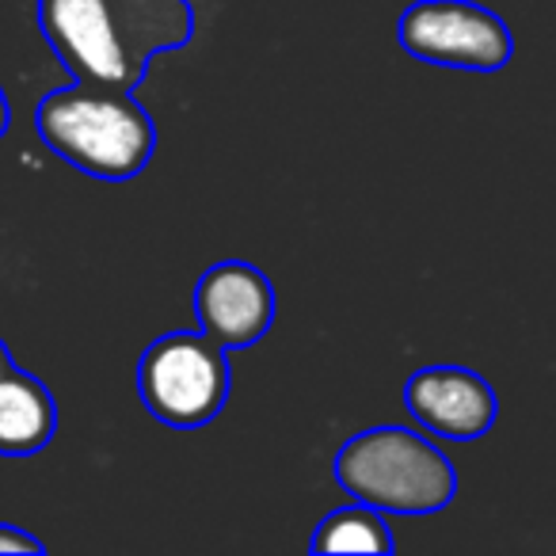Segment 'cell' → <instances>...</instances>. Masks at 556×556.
Wrapping results in <instances>:
<instances>
[{"label":"cell","instance_id":"obj_1","mask_svg":"<svg viewBox=\"0 0 556 556\" xmlns=\"http://www.w3.org/2000/svg\"><path fill=\"white\" fill-rule=\"evenodd\" d=\"M35 16L73 80L118 92H134L156 54L194 39L191 0H39Z\"/></svg>","mask_w":556,"mask_h":556},{"label":"cell","instance_id":"obj_2","mask_svg":"<svg viewBox=\"0 0 556 556\" xmlns=\"http://www.w3.org/2000/svg\"><path fill=\"white\" fill-rule=\"evenodd\" d=\"M35 126L65 164L111 184L141 176L156 149L153 115L134 100V92L85 80L42 96Z\"/></svg>","mask_w":556,"mask_h":556},{"label":"cell","instance_id":"obj_3","mask_svg":"<svg viewBox=\"0 0 556 556\" xmlns=\"http://www.w3.org/2000/svg\"><path fill=\"white\" fill-rule=\"evenodd\" d=\"M332 477L381 515H434L457 495L450 457L408 427H370L340 446Z\"/></svg>","mask_w":556,"mask_h":556},{"label":"cell","instance_id":"obj_4","mask_svg":"<svg viewBox=\"0 0 556 556\" xmlns=\"http://www.w3.org/2000/svg\"><path fill=\"white\" fill-rule=\"evenodd\" d=\"M138 393L149 416L172 431H194L229 401V351L202 332H168L138 363Z\"/></svg>","mask_w":556,"mask_h":556},{"label":"cell","instance_id":"obj_5","mask_svg":"<svg viewBox=\"0 0 556 556\" xmlns=\"http://www.w3.org/2000/svg\"><path fill=\"white\" fill-rule=\"evenodd\" d=\"M396 42L416 62L457 73H500L515 54L507 24L477 0H416L396 20Z\"/></svg>","mask_w":556,"mask_h":556},{"label":"cell","instance_id":"obj_6","mask_svg":"<svg viewBox=\"0 0 556 556\" xmlns=\"http://www.w3.org/2000/svg\"><path fill=\"white\" fill-rule=\"evenodd\" d=\"M275 287L260 267L244 260H222L202 270L194 287L199 332L222 351H244L275 325Z\"/></svg>","mask_w":556,"mask_h":556},{"label":"cell","instance_id":"obj_7","mask_svg":"<svg viewBox=\"0 0 556 556\" xmlns=\"http://www.w3.org/2000/svg\"><path fill=\"white\" fill-rule=\"evenodd\" d=\"M404 404L419 427L450 442H477L500 416L495 389L465 366H424L404 386Z\"/></svg>","mask_w":556,"mask_h":556},{"label":"cell","instance_id":"obj_8","mask_svg":"<svg viewBox=\"0 0 556 556\" xmlns=\"http://www.w3.org/2000/svg\"><path fill=\"white\" fill-rule=\"evenodd\" d=\"M58 404L35 374L12 366L0 378V454L31 457L54 442Z\"/></svg>","mask_w":556,"mask_h":556},{"label":"cell","instance_id":"obj_9","mask_svg":"<svg viewBox=\"0 0 556 556\" xmlns=\"http://www.w3.org/2000/svg\"><path fill=\"white\" fill-rule=\"evenodd\" d=\"M313 553H374L389 556L393 553V533L381 510L366 507V503H351L332 515L320 518L317 533L309 538Z\"/></svg>","mask_w":556,"mask_h":556},{"label":"cell","instance_id":"obj_10","mask_svg":"<svg viewBox=\"0 0 556 556\" xmlns=\"http://www.w3.org/2000/svg\"><path fill=\"white\" fill-rule=\"evenodd\" d=\"M0 553H35V556H42V553H47V545H42L35 533L20 530V526L0 522Z\"/></svg>","mask_w":556,"mask_h":556},{"label":"cell","instance_id":"obj_11","mask_svg":"<svg viewBox=\"0 0 556 556\" xmlns=\"http://www.w3.org/2000/svg\"><path fill=\"white\" fill-rule=\"evenodd\" d=\"M12 126V108H9V96H4V88H0V138L9 134Z\"/></svg>","mask_w":556,"mask_h":556},{"label":"cell","instance_id":"obj_12","mask_svg":"<svg viewBox=\"0 0 556 556\" xmlns=\"http://www.w3.org/2000/svg\"><path fill=\"white\" fill-rule=\"evenodd\" d=\"M12 366H16V358L9 355V348H4V340H0V378H4V374H9Z\"/></svg>","mask_w":556,"mask_h":556}]
</instances>
